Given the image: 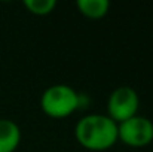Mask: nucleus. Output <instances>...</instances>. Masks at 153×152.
<instances>
[{"instance_id":"nucleus-6","label":"nucleus","mask_w":153,"mask_h":152,"mask_svg":"<svg viewBox=\"0 0 153 152\" xmlns=\"http://www.w3.org/2000/svg\"><path fill=\"white\" fill-rule=\"evenodd\" d=\"M76 6L82 15L92 19H98L108 12L110 3L108 0H77Z\"/></svg>"},{"instance_id":"nucleus-2","label":"nucleus","mask_w":153,"mask_h":152,"mask_svg":"<svg viewBox=\"0 0 153 152\" xmlns=\"http://www.w3.org/2000/svg\"><path fill=\"white\" fill-rule=\"evenodd\" d=\"M80 103L79 94L68 85L56 84L49 87L40 97L42 110L52 118H65L71 115Z\"/></svg>"},{"instance_id":"nucleus-3","label":"nucleus","mask_w":153,"mask_h":152,"mask_svg":"<svg viewBox=\"0 0 153 152\" xmlns=\"http://www.w3.org/2000/svg\"><path fill=\"white\" fill-rule=\"evenodd\" d=\"M117 140L132 148H144L153 142V122L146 116L135 115L117 124Z\"/></svg>"},{"instance_id":"nucleus-4","label":"nucleus","mask_w":153,"mask_h":152,"mask_svg":"<svg viewBox=\"0 0 153 152\" xmlns=\"http://www.w3.org/2000/svg\"><path fill=\"white\" fill-rule=\"evenodd\" d=\"M138 94L135 93L134 88L131 87H119L116 88L107 101V110H108V118H111L116 124H120L132 116L137 115L138 112Z\"/></svg>"},{"instance_id":"nucleus-5","label":"nucleus","mask_w":153,"mask_h":152,"mask_svg":"<svg viewBox=\"0 0 153 152\" xmlns=\"http://www.w3.org/2000/svg\"><path fill=\"white\" fill-rule=\"evenodd\" d=\"M21 142V130L12 119L0 118V152H13Z\"/></svg>"},{"instance_id":"nucleus-1","label":"nucleus","mask_w":153,"mask_h":152,"mask_svg":"<svg viewBox=\"0 0 153 152\" xmlns=\"http://www.w3.org/2000/svg\"><path fill=\"white\" fill-rule=\"evenodd\" d=\"M77 142L91 151H105L117 142V124L107 115H86L76 124Z\"/></svg>"},{"instance_id":"nucleus-7","label":"nucleus","mask_w":153,"mask_h":152,"mask_svg":"<svg viewBox=\"0 0 153 152\" xmlns=\"http://www.w3.org/2000/svg\"><path fill=\"white\" fill-rule=\"evenodd\" d=\"M24 6L27 7L28 12H31L33 15H48L53 10V7L56 6L55 0H25Z\"/></svg>"}]
</instances>
